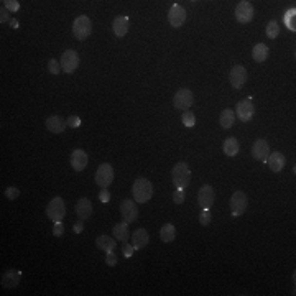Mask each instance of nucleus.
Here are the masks:
<instances>
[{"label":"nucleus","instance_id":"f257e3e1","mask_svg":"<svg viewBox=\"0 0 296 296\" xmlns=\"http://www.w3.org/2000/svg\"><path fill=\"white\" fill-rule=\"evenodd\" d=\"M135 203H148L153 196V185L147 178H138L132 186Z\"/></svg>","mask_w":296,"mask_h":296},{"label":"nucleus","instance_id":"f03ea898","mask_svg":"<svg viewBox=\"0 0 296 296\" xmlns=\"http://www.w3.org/2000/svg\"><path fill=\"white\" fill-rule=\"evenodd\" d=\"M171 176H173V183H175L176 188L185 189V188H188L191 183V169L186 163H176L171 171Z\"/></svg>","mask_w":296,"mask_h":296},{"label":"nucleus","instance_id":"7ed1b4c3","mask_svg":"<svg viewBox=\"0 0 296 296\" xmlns=\"http://www.w3.org/2000/svg\"><path fill=\"white\" fill-rule=\"evenodd\" d=\"M73 33H74V37H76V40H79V41L88 40V38L91 37V33H92V23H91V20L88 18V17L81 15L74 20Z\"/></svg>","mask_w":296,"mask_h":296},{"label":"nucleus","instance_id":"20e7f679","mask_svg":"<svg viewBox=\"0 0 296 296\" xmlns=\"http://www.w3.org/2000/svg\"><path fill=\"white\" fill-rule=\"evenodd\" d=\"M46 216L50 217L53 222H61L66 216V206H64V201L63 198L56 196V198L51 199L46 206Z\"/></svg>","mask_w":296,"mask_h":296},{"label":"nucleus","instance_id":"39448f33","mask_svg":"<svg viewBox=\"0 0 296 296\" xmlns=\"http://www.w3.org/2000/svg\"><path fill=\"white\" fill-rule=\"evenodd\" d=\"M230 212L232 216H242L243 212L247 211V206H249V198L243 191H236L230 198Z\"/></svg>","mask_w":296,"mask_h":296},{"label":"nucleus","instance_id":"423d86ee","mask_svg":"<svg viewBox=\"0 0 296 296\" xmlns=\"http://www.w3.org/2000/svg\"><path fill=\"white\" fill-rule=\"evenodd\" d=\"M254 15H255V8L252 5L250 2L247 0H242V2L237 3L236 7V20L239 23L245 25V23H250L254 20Z\"/></svg>","mask_w":296,"mask_h":296},{"label":"nucleus","instance_id":"0eeeda50","mask_svg":"<svg viewBox=\"0 0 296 296\" xmlns=\"http://www.w3.org/2000/svg\"><path fill=\"white\" fill-rule=\"evenodd\" d=\"M112 181H114V168L109 163H102L95 171V183L99 188H109Z\"/></svg>","mask_w":296,"mask_h":296},{"label":"nucleus","instance_id":"6e6552de","mask_svg":"<svg viewBox=\"0 0 296 296\" xmlns=\"http://www.w3.org/2000/svg\"><path fill=\"white\" fill-rule=\"evenodd\" d=\"M79 66V55L74 50H66L61 56V69L68 74H73Z\"/></svg>","mask_w":296,"mask_h":296},{"label":"nucleus","instance_id":"1a4fd4ad","mask_svg":"<svg viewBox=\"0 0 296 296\" xmlns=\"http://www.w3.org/2000/svg\"><path fill=\"white\" fill-rule=\"evenodd\" d=\"M193 102H194V95L189 89H180L175 94V97H173V106H175V109H180L183 112L188 111V109L193 106Z\"/></svg>","mask_w":296,"mask_h":296},{"label":"nucleus","instance_id":"9d476101","mask_svg":"<svg viewBox=\"0 0 296 296\" xmlns=\"http://www.w3.org/2000/svg\"><path fill=\"white\" fill-rule=\"evenodd\" d=\"M254 114H255V107H254L252 99H243V101L237 102L236 115L240 119V122H250L254 119Z\"/></svg>","mask_w":296,"mask_h":296},{"label":"nucleus","instance_id":"9b49d317","mask_svg":"<svg viewBox=\"0 0 296 296\" xmlns=\"http://www.w3.org/2000/svg\"><path fill=\"white\" fill-rule=\"evenodd\" d=\"M120 214L124 217V222H127V224H132L138 219V207L135 201L132 199H124L120 204Z\"/></svg>","mask_w":296,"mask_h":296},{"label":"nucleus","instance_id":"f8f14e48","mask_svg":"<svg viewBox=\"0 0 296 296\" xmlns=\"http://www.w3.org/2000/svg\"><path fill=\"white\" fill-rule=\"evenodd\" d=\"M229 82H230V86H232L234 89L243 88V84L247 82V71H245V68L240 66V64H237V66H234L232 69H230Z\"/></svg>","mask_w":296,"mask_h":296},{"label":"nucleus","instance_id":"ddd939ff","mask_svg":"<svg viewBox=\"0 0 296 296\" xmlns=\"http://www.w3.org/2000/svg\"><path fill=\"white\" fill-rule=\"evenodd\" d=\"M168 21L173 28H180L186 21V10L181 5H173L168 12Z\"/></svg>","mask_w":296,"mask_h":296},{"label":"nucleus","instance_id":"4468645a","mask_svg":"<svg viewBox=\"0 0 296 296\" xmlns=\"http://www.w3.org/2000/svg\"><path fill=\"white\" fill-rule=\"evenodd\" d=\"M198 203L201 209H211L214 204V188L209 185H204L198 193Z\"/></svg>","mask_w":296,"mask_h":296},{"label":"nucleus","instance_id":"2eb2a0df","mask_svg":"<svg viewBox=\"0 0 296 296\" xmlns=\"http://www.w3.org/2000/svg\"><path fill=\"white\" fill-rule=\"evenodd\" d=\"M252 155H254L255 160H259V162H267L268 155H270V145L267 140H263V138H259V140H255L254 147H252Z\"/></svg>","mask_w":296,"mask_h":296},{"label":"nucleus","instance_id":"dca6fc26","mask_svg":"<svg viewBox=\"0 0 296 296\" xmlns=\"http://www.w3.org/2000/svg\"><path fill=\"white\" fill-rule=\"evenodd\" d=\"M268 165V168L272 169L273 173H280L283 168H285V165H286V158H285V155L280 153V151H273V153H270L268 155V158H267V162H265Z\"/></svg>","mask_w":296,"mask_h":296},{"label":"nucleus","instance_id":"f3484780","mask_svg":"<svg viewBox=\"0 0 296 296\" xmlns=\"http://www.w3.org/2000/svg\"><path fill=\"white\" fill-rule=\"evenodd\" d=\"M45 124H46V129L50 130L51 133H63L68 125V122L61 115H51V117H48Z\"/></svg>","mask_w":296,"mask_h":296},{"label":"nucleus","instance_id":"a211bd4d","mask_svg":"<svg viewBox=\"0 0 296 296\" xmlns=\"http://www.w3.org/2000/svg\"><path fill=\"white\" fill-rule=\"evenodd\" d=\"M88 153L82 150H74L71 153V166L74 171H82L86 166H88Z\"/></svg>","mask_w":296,"mask_h":296},{"label":"nucleus","instance_id":"6ab92c4d","mask_svg":"<svg viewBox=\"0 0 296 296\" xmlns=\"http://www.w3.org/2000/svg\"><path fill=\"white\" fill-rule=\"evenodd\" d=\"M148 242H150V236L145 229H137L132 234V245L135 250H143L148 245Z\"/></svg>","mask_w":296,"mask_h":296},{"label":"nucleus","instance_id":"aec40b11","mask_svg":"<svg viewBox=\"0 0 296 296\" xmlns=\"http://www.w3.org/2000/svg\"><path fill=\"white\" fill-rule=\"evenodd\" d=\"M21 281V272L18 270H8L2 275V286L3 288H15L18 286V283Z\"/></svg>","mask_w":296,"mask_h":296},{"label":"nucleus","instance_id":"412c9836","mask_svg":"<svg viewBox=\"0 0 296 296\" xmlns=\"http://www.w3.org/2000/svg\"><path fill=\"white\" fill-rule=\"evenodd\" d=\"M76 214L81 221H86L92 216V203L88 198H81L76 203Z\"/></svg>","mask_w":296,"mask_h":296},{"label":"nucleus","instance_id":"4be33fe9","mask_svg":"<svg viewBox=\"0 0 296 296\" xmlns=\"http://www.w3.org/2000/svg\"><path fill=\"white\" fill-rule=\"evenodd\" d=\"M112 30H114L115 37H125L129 32V18L125 15H119L114 18V23H112Z\"/></svg>","mask_w":296,"mask_h":296},{"label":"nucleus","instance_id":"5701e85b","mask_svg":"<svg viewBox=\"0 0 296 296\" xmlns=\"http://www.w3.org/2000/svg\"><path fill=\"white\" fill-rule=\"evenodd\" d=\"M95 245H97L99 250H104L106 254H109V252L115 250L117 242H115V239H112L109 236H99L97 239H95Z\"/></svg>","mask_w":296,"mask_h":296},{"label":"nucleus","instance_id":"b1692460","mask_svg":"<svg viewBox=\"0 0 296 296\" xmlns=\"http://www.w3.org/2000/svg\"><path fill=\"white\" fill-rule=\"evenodd\" d=\"M252 58L257 63H263V61H267L268 58V48L265 43H257L254 46V50H252Z\"/></svg>","mask_w":296,"mask_h":296},{"label":"nucleus","instance_id":"393cba45","mask_svg":"<svg viewBox=\"0 0 296 296\" xmlns=\"http://www.w3.org/2000/svg\"><path fill=\"white\" fill-rule=\"evenodd\" d=\"M112 234H114L115 240H122V243L127 242L129 237H130L129 224H127V222H120V224H117L115 227H114V230H112Z\"/></svg>","mask_w":296,"mask_h":296},{"label":"nucleus","instance_id":"a878e982","mask_svg":"<svg viewBox=\"0 0 296 296\" xmlns=\"http://www.w3.org/2000/svg\"><path fill=\"white\" fill-rule=\"evenodd\" d=\"M219 122L222 129H230L234 125V122H236V112L230 111V109H224V111L221 112Z\"/></svg>","mask_w":296,"mask_h":296},{"label":"nucleus","instance_id":"bb28decb","mask_svg":"<svg viewBox=\"0 0 296 296\" xmlns=\"http://www.w3.org/2000/svg\"><path fill=\"white\" fill-rule=\"evenodd\" d=\"M239 150H240V147H239V142L237 138H227V140L224 142V145H222V151H224L227 156H236L239 153Z\"/></svg>","mask_w":296,"mask_h":296},{"label":"nucleus","instance_id":"cd10ccee","mask_svg":"<svg viewBox=\"0 0 296 296\" xmlns=\"http://www.w3.org/2000/svg\"><path fill=\"white\" fill-rule=\"evenodd\" d=\"M175 237H176L175 225H173V224H165L162 227V230H160V239H162L165 243H169V242L175 240Z\"/></svg>","mask_w":296,"mask_h":296},{"label":"nucleus","instance_id":"c85d7f7f","mask_svg":"<svg viewBox=\"0 0 296 296\" xmlns=\"http://www.w3.org/2000/svg\"><path fill=\"white\" fill-rule=\"evenodd\" d=\"M265 33H267V37H268V38H272V40H275V38L278 37V35H280V25H278L275 20L268 21L267 28H265Z\"/></svg>","mask_w":296,"mask_h":296},{"label":"nucleus","instance_id":"c756f323","mask_svg":"<svg viewBox=\"0 0 296 296\" xmlns=\"http://www.w3.org/2000/svg\"><path fill=\"white\" fill-rule=\"evenodd\" d=\"M181 120H183V124H185L186 127H194V124H196V117H194V114L191 111L183 112Z\"/></svg>","mask_w":296,"mask_h":296},{"label":"nucleus","instance_id":"7c9ffc66","mask_svg":"<svg viewBox=\"0 0 296 296\" xmlns=\"http://www.w3.org/2000/svg\"><path fill=\"white\" fill-rule=\"evenodd\" d=\"M18 196H20V189L15 188V186H8V188L5 189V198L10 199V201H15Z\"/></svg>","mask_w":296,"mask_h":296},{"label":"nucleus","instance_id":"2f4dec72","mask_svg":"<svg viewBox=\"0 0 296 296\" xmlns=\"http://www.w3.org/2000/svg\"><path fill=\"white\" fill-rule=\"evenodd\" d=\"M48 71H50L51 74H56V76H58L59 71H61V63H58L56 59H50V61H48Z\"/></svg>","mask_w":296,"mask_h":296},{"label":"nucleus","instance_id":"473e14b6","mask_svg":"<svg viewBox=\"0 0 296 296\" xmlns=\"http://www.w3.org/2000/svg\"><path fill=\"white\" fill-rule=\"evenodd\" d=\"M199 222H201V225H209V224H211V212H209V209H201V214H199Z\"/></svg>","mask_w":296,"mask_h":296},{"label":"nucleus","instance_id":"72a5a7b5","mask_svg":"<svg viewBox=\"0 0 296 296\" xmlns=\"http://www.w3.org/2000/svg\"><path fill=\"white\" fill-rule=\"evenodd\" d=\"M133 252H135V249H133V245H132V243H130V245H129L127 242H124V243H122V254H124L125 259H130V257L133 255Z\"/></svg>","mask_w":296,"mask_h":296},{"label":"nucleus","instance_id":"f704fd0d","mask_svg":"<svg viewBox=\"0 0 296 296\" xmlns=\"http://www.w3.org/2000/svg\"><path fill=\"white\" fill-rule=\"evenodd\" d=\"M66 122H68V125L69 127H73V129H77V127H81V119L77 115H69L68 119H66Z\"/></svg>","mask_w":296,"mask_h":296},{"label":"nucleus","instance_id":"c9c22d12","mask_svg":"<svg viewBox=\"0 0 296 296\" xmlns=\"http://www.w3.org/2000/svg\"><path fill=\"white\" fill-rule=\"evenodd\" d=\"M3 5H5L7 10H10V12H17L20 8V3L17 2V0H5Z\"/></svg>","mask_w":296,"mask_h":296},{"label":"nucleus","instance_id":"e433bc0d","mask_svg":"<svg viewBox=\"0 0 296 296\" xmlns=\"http://www.w3.org/2000/svg\"><path fill=\"white\" fill-rule=\"evenodd\" d=\"M173 201H175V204H183V203H185V191H183V189H176L175 194H173Z\"/></svg>","mask_w":296,"mask_h":296},{"label":"nucleus","instance_id":"4c0bfd02","mask_svg":"<svg viewBox=\"0 0 296 296\" xmlns=\"http://www.w3.org/2000/svg\"><path fill=\"white\" fill-rule=\"evenodd\" d=\"M64 234V225H63V221L61 222H55V227H53V236L56 237H61Z\"/></svg>","mask_w":296,"mask_h":296},{"label":"nucleus","instance_id":"58836bf2","mask_svg":"<svg viewBox=\"0 0 296 296\" xmlns=\"http://www.w3.org/2000/svg\"><path fill=\"white\" fill-rule=\"evenodd\" d=\"M99 199H101V203H109L111 201V193H109L107 188H101V191H99Z\"/></svg>","mask_w":296,"mask_h":296},{"label":"nucleus","instance_id":"ea45409f","mask_svg":"<svg viewBox=\"0 0 296 296\" xmlns=\"http://www.w3.org/2000/svg\"><path fill=\"white\" fill-rule=\"evenodd\" d=\"M106 263L109 265V267H115L117 265V255L114 254V252H109V254L106 255Z\"/></svg>","mask_w":296,"mask_h":296},{"label":"nucleus","instance_id":"a19ab883","mask_svg":"<svg viewBox=\"0 0 296 296\" xmlns=\"http://www.w3.org/2000/svg\"><path fill=\"white\" fill-rule=\"evenodd\" d=\"M8 20H10V15H8V12L2 5V10H0V23L3 25V23H7Z\"/></svg>","mask_w":296,"mask_h":296},{"label":"nucleus","instance_id":"79ce46f5","mask_svg":"<svg viewBox=\"0 0 296 296\" xmlns=\"http://www.w3.org/2000/svg\"><path fill=\"white\" fill-rule=\"evenodd\" d=\"M82 229H84V225H82V221L79 219V222H76V224H74V232H76V234H81Z\"/></svg>","mask_w":296,"mask_h":296},{"label":"nucleus","instance_id":"37998d69","mask_svg":"<svg viewBox=\"0 0 296 296\" xmlns=\"http://www.w3.org/2000/svg\"><path fill=\"white\" fill-rule=\"evenodd\" d=\"M10 23H12V27H14V28H18V21L12 20V21H10Z\"/></svg>","mask_w":296,"mask_h":296}]
</instances>
